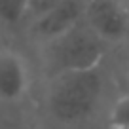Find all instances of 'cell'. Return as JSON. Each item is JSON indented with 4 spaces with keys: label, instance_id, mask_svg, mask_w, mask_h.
<instances>
[{
    "label": "cell",
    "instance_id": "obj_1",
    "mask_svg": "<svg viewBox=\"0 0 129 129\" xmlns=\"http://www.w3.org/2000/svg\"><path fill=\"white\" fill-rule=\"evenodd\" d=\"M114 76L106 63L89 70L63 72L44 80L40 105L36 106L46 129H89L105 118L112 103Z\"/></svg>",
    "mask_w": 129,
    "mask_h": 129
},
{
    "label": "cell",
    "instance_id": "obj_2",
    "mask_svg": "<svg viewBox=\"0 0 129 129\" xmlns=\"http://www.w3.org/2000/svg\"><path fill=\"white\" fill-rule=\"evenodd\" d=\"M38 59L44 80L63 72L89 70L106 63L110 55V46L99 38L82 19L76 27L64 34L38 46Z\"/></svg>",
    "mask_w": 129,
    "mask_h": 129
},
{
    "label": "cell",
    "instance_id": "obj_7",
    "mask_svg": "<svg viewBox=\"0 0 129 129\" xmlns=\"http://www.w3.org/2000/svg\"><path fill=\"white\" fill-rule=\"evenodd\" d=\"M28 0H0V25L6 32L17 30L27 23Z\"/></svg>",
    "mask_w": 129,
    "mask_h": 129
},
{
    "label": "cell",
    "instance_id": "obj_6",
    "mask_svg": "<svg viewBox=\"0 0 129 129\" xmlns=\"http://www.w3.org/2000/svg\"><path fill=\"white\" fill-rule=\"evenodd\" d=\"M30 103L17 106L0 105V129H46L38 108H28Z\"/></svg>",
    "mask_w": 129,
    "mask_h": 129
},
{
    "label": "cell",
    "instance_id": "obj_4",
    "mask_svg": "<svg viewBox=\"0 0 129 129\" xmlns=\"http://www.w3.org/2000/svg\"><path fill=\"white\" fill-rule=\"evenodd\" d=\"M32 67L23 51L0 46V105L17 106L30 103Z\"/></svg>",
    "mask_w": 129,
    "mask_h": 129
},
{
    "label": "cell",
    "instance_id": "obj_12",
    "mask_svg": "<svg viewBox=\"0 0 129 129\" xmlns=\"http://www.w3.org/2000/svg\"><path fill=\"white\" fill-rule=\"evenodd\" d=\"M2 32H6V30H4V28H2V25H0V34H2Z\"/></svg>",
    "mask_w": 129,
    "mask_h": 129
},
{
    "label": "cell",
    "instance_id": "obj_8",
    "mask_svg": "<svg viewBox=\"0 0 129 129\" xmlns=\"http://www.w3.org/2000/svg\"><path fill=\"white\" fill-rule=\"evenodd\" d=\"M106 125H129V89L112 99L106 112Z\"/></svg>",
    "mask_w": 129,
    "mask_h": 129
},
{
    "label": "cell",
    "instance_id": "obj_11",
    "mask_svg": "<svg viewBox=\"0 0 129 129\" xmlns=\"http://www.w3.org/2000/svg\"><path fill=\"white\" fill-rule=\"evenodd\" d=\"M105 129H129V125H106Z\"/></svg>",
    "mask_w": 129,
    "mask_h": 129
},
{
    "label": "cell",
    "instance_id": "obj_5",
    "mask_svg": "<svg viewBox=\"0 0 129 129\" xmlns=\"http://www.w3.org/2000/svg\"><path fill=\"white\" fill-rule=\"evenodd\" d=\"M84 10L85 0H63L48 13L28 23L23 28V34L34 48H38L76 27L84 19Z\"/></svg>",
    "mask_w": 129,
    "mask_h": 129
},
{
    "label": "cell",
    "instance_id": "obj_9",
    "mask_svg": "<svg viewBox=\"0 0 129 129\" xmlns=\"http://www.w3.org/2000/svg\"><path fill=\"white\" fill-rule=\"evenodd\" d=\"M63 0H28V12H27V27L28 23L36 21L38 17H42L44 13H48L51 8H55L57 4H61Z\"/></svg>",
    "mask_w": 129,
    "mask_h": 129
},
{
    "label": "cell",
    "instance_id": "obj_13",
    "mask_svg": "<svg viewBox=\"0 0 129 129\" xmlns=\"http://www.w3.org/2000/svg\"><path fill=\"white\" fill-rule=\"evenodd\" d=\"M125 2H127V6H129V0H125Z\"/></svg>",
    "mask_w": 129,
    "mask_h": 129
},
{
    "label": "cell",
    "instance_id": "obj_3",
    "mask_svg": "<svg viewBox=\"0 0 129 129\" xmlns=\"http://www.w3.org/2000/svg\"><path fill=\"white\" fill-rule=\"evenodd\" d=\"M84 21L110 48L129 46V6L125 0H85Z\"/></svg>",
    "mask_w": 129,
    "mask_h": 129
},
{
    "label": "cell",
    "instance_id": "obj_10",
    "mask_svg": "<svg viewBox=\"0 0 129 129\" xmlns=\"http://www.w3.org/2000/svg\"><path fill=\"white\" fill-rule=\"evenodd\" d=\"M120 76H121V82L125 84V89H129V51L125 53L123 61H121V67H120Z\"/></svg>",
    "mask_w": 129,
    "mask_h": 129
}]
</instances>
